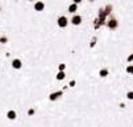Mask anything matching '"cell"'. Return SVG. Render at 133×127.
Returning <instances> with one entry per match:
<instances>
[{
	"label": "cell",
	"mask_w": 133,
	"mask_h": 127,
	"mask_svg": "<svg viewBox=\"0 0 133 127\" xmlns=\"http://www.w3.org/2000/svg\"><path fill=\"white\" fill-rule=\"evenodd\" d=\"M58 24H59V27H66L67 25V19L66 17H59V20H58Z\"/></svg>",
	"instance_id": "cell-1"
},
{
	"label": "cell",
	"mask_w": 133,
	"mask_h": 127,
	"mask_svg": "<svg viewBox=\"0 0 133 127\" xmlns=\"http://www.w3.org/2000/svg\"><path fill=\"white\" fill-rule=\"evenodd\" d=\"M80 21H82V17L80 16H74V17H72V24L78 25V24H80Z\"/></svg>",
	"instance_id": "cell-2"
},
{
	"label": "cell",
	"mask_w": 133,
	"mask_h": 127,
	"mask_svg": "<svg viewBox=\"0 0 133 127\" xmlns=\"http://www.w3.org/2000/svg\"><path fill=\"white\" fill-rule=\"evenodd\" d=\"M12 65H13V68L20 69V68H21V61H20V60H15V61L12 62Z\"/></svg>",
	"instance_id": "cell-3"
},
{
	"label": "cell",
	"mask_w": 133,
	"mask_h": 127,
	"mask_svg": "<svg viewBox=\"0 0 133 127\" xmlns=\"http://www.w3.org/2000/svg\"><path fill=\"white\" fill-rule=\"evenodd\" d=\"M8 118H9V119H15V118H16V112L13 111V110L8 111Z\"/></svg>",
	"instance_id": "cell-4"
},
{
	"label": "cell",
	"mask_w": 133,
	"mask_h": 127,
	"mask_svg": "<svg viewBox=\"0 0 133 127\" xmlns=\"http://www.w3.org/2000/svg\"><path fill=\"white\" fill-rule=\"evenodd\" d=\"M117 25V23H116V20H111V21H109L108 23V27H111V28H115V27H116Z\"/></svg>",
	"instance_id": "cell-5"
},
{
	"label": "cell",
	"mask_w": 133,
	"mask_h": 127,
	"mask_svg": "<svg viewBox=\"0 0 133 127\" xmlns=\"http://www.w3.org/2000/svg\"><path fill=\"white\" fill-rule=\"evenodd\" d=\"M100 76H102V77H107L108 76V70L107 69H103L102 72H100Z\"/></svg>",
	"instance_id": "cell-6"
},
{
	"label": "cell",
	"mask_w": 133,
	"mask_h": 127,
	"mask_svg": "<svg viewBox=\"0 0 133 127\" xmlns=\"http://www.w3.org/2000/svg\"><path fill=\"white\" fill-rule=\"evenodd\" d=\"M42 8H44V3H37V4H36V9H38V11H41Z\"/></svg>",
	"instance_id": "cell-7"
},
{
	"label": "cell",
	"mask_w": 133,
	"mask_h": 127,
	"mask_svg": "<svg viewBox=\"0 0 133 127\" xmlns=\"http://www.w3.org/2000/svg\"><path fill=\"white\" fill-rule=\"evenodd\" d=\"M57 78H58V79H63V78H65V73H62V72L58 73V74H57Z\"/></svg>",
	"instance_id": "cell-8"
},
{
	"label": "cell",
	"mask_w": 133,
	"mask_h": 127,
	"mask_svg": "<svg viewBox=\"0 0 133 127\" xmlns=\"http://www.w3.org/2000/svg\"><path fill=\"white\" fill-rule=\"evenodd\" d=\"M127 97H128V99H133V91H129L127 94Z\"/></svg>",
	"instance_id": "cell-9"
},
{
	"label": "cell",
	"mask_w": 133,
	"mask_h": 127,
	"mask_svg": "<svg viewBox=\"0 0 133 127\" xmlns=\"http://www.w3.org/2000/svg\"><path fill=\"white\" fill-rule=\"evenodd\" d=\"M75 9H76V4H72V6H70V11H71V12H74Z\"/></svg>",
	"instance_id": "cell-10"
},
{
	"label": "cell",
	"mask_w": 133,
	"mask_h": 127,
	"mask_svg": "<svg viewBox=\"0 0 133 127\" xmlns=\"http://www.w3.org/2000/svg\"><path fill=\"white\" fill-rule=\"evenodd\" d=\"M128 60H129V61H132V60H133V56H131V57H129V58H128Z\"/></svg>",
	"instance_id": "cell-11"
}]
</instances>
